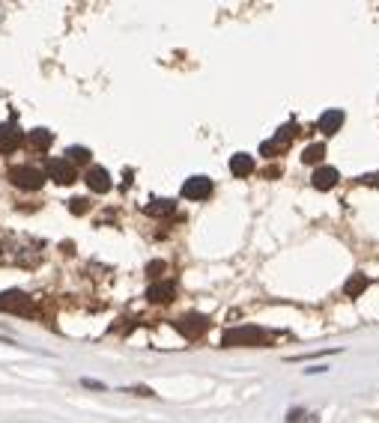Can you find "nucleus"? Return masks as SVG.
Returning <instances> with one entry per match:
<instances>
[{"label": "nucleus", "instance_id": "nucleus-1", "mask_svg": "<svg viewBox=\"0 0 379 423\" xmlns=\"http://www.w3.org/2000/svg\"><path fill=\"white\" fill-rule=\"evenodd\" d=\"M42 253H45V244L27 232H9L0 242V260L6 265H18V269H36L42 262Z\"/></svg>", "mask_w": 379, "mask_h": 423}, {"label": "nucleus", "instance_id": "nucleus-2", "mask_svg": "<svg viewBox=\"0 0 379 423\" xmlns=\"http://www.w3.org/2000/svg\"><path fill=\"white\" fill-rule=\"evenodd\" d=\"M269 334L257 325H239V328H230L224 331L221 337V346H269Z\"/></svg>", "mask_w": 379, "mask_h": 423}, {"label": "nucleus", "instance_id": "nucleus-3", "mask_svg": "<svg viewBox=\"0 0 379 423\" xmlns=\"http://www.w3.org/2000/svg\"><path fill=\"white\" fill-rule=\"evenodd\" d=\"M9 182L21 191H39L45 185V173L39 167H30V164H18V167H9Z\"/></svg>", "mask_w": 379, "mask_h": 423}, {"label": "nucleus", "instance_id": "nucleus-4", "mask_svg": "<svg viewBox=\"0 0 379 423\" xmlns=\"http://www.w3.org/2000/svg\"><path fill=\"white\" fill-rule=\"evenodd\" d=\"M0 310L3 313H15V316H36V304L27 292L21 289H9V292L0 295Z\"/></svg>", "mask_w": 379, "mask_h": 423}, {"label": "nucleus", "instance_id": "nucleus-5", "mask_svg": "<svg viewBox=\"0 0 379 423\" xmlns=\"http://www.w3.org/2000/svg\"><path fill=\"white\" fill-rule=\"evenodd\" d=\"M296 135H299V126L296 122H287V126H281L278 128V135L272 138V140H266L263 147H260V152H263V158H275V155H281L289 143L296 140Z\"/></svg>", "mask_w": 379, "mask_h": 423}, {"label": "nucleus", "instance_id": "nucleus-6", "mask_svg": "<svg viewBox=\"0 0 379 423\" xmlns=\"http://www.w3.org/2000/svg\"><path fill=\"white\" fill-rule=\"evenodd\" d=\"M173 328L183 334L185 340H197V337H203L206 328H209V319L206 316H200V313H188V316H180L173 322Z\"/></svg>", "mask_w": 379, "mask_h": 423}, {"label": "nucleus", "instance_id": "nucleus-7", "mask_svg": "<svg viewBox=\"0 0 379 423\" xmlns=\"http://www.w3.org/2000/svg\"><path fill=\"white\" fill-rule=\"evenodd\" d=\"M45 176H51V182H57V185H72L75 182V167L66 158H51L45 164Z\"/></svg>", "mask_w": 379, "mask_h": 423}, {"label": "nucleus", "instance_id": "nucleus-8", "mask_svg": "<svg viewBox=\"0 0 379 423\" xmlns=\"http://www.w3.org/2000/svg\"><path fill=\"white\" fill-rule=\"evenodd\" d=\"M209 194H213V179H209V176H192V179H185V185H183L185 200H209Z\"/></svg>", "mask_w": 379, "mask_h": 423}, {"label": "nucleus", "instance_id": "nucleus-9", "mask_svg": "<svg viewBox=\"0 0 379 423\" xmlns=\"http://www.w3.org/2000/svg\"><path fill=\"white\" fill-rule=\"evenodd\" d=\"M147 298H150V304H171L176 298V286L171 281H159L147 289Z\"/></svg>", "mask_w": 379, "mask_h": 423}, {"label": "nucleus", "instance_id": "nucleus-10", "mask_svg": "<svg viewBox=\"0 0 379 423\" xmlns=\"http://www.w3.org/2000/svg\"><path fill=\"white\" fill-rule=\"evenodd\" d=\"M84 182H87V188H90V191H96V194H108V191H110V176H108L105 167H90V170H87V176H84Z\"/></svg>", "mask_w": 379, "mask_h": 423}, {"label": "nucleus", "instance_id": "nucleus-11", "mask_svg": "<svg viewBox=\"0 0 379 423\" xmlns=\"http://www.w3.org/2000/svg\"><path fill=\"white\" fill-rule=\"evenodd\" d=\"M21 147V131L15 126H0V152L13 155Z\"/></svg>", "mask_w": 379, "mask_h": 423}, {"label": "nucleus", "instance_id": "nucleus-12", "mask_svg": "<svg viewBox=\"0 0 379 423\" xmlns=\"http://www.w3.org/2000/svg\"><path fill=\"white\" fill-rule=\"evenodd\" d=\"M338 179H341V176H338L334 167H317V173H314V179H310V182H314L317 191H331V188L338 185Z\"/></svg>", "mask_w": 379, "mask_h": 423}, {"label": "nucleus", "instance_id": "nucleus-13", "mask_svg": "<svg viewBox=\"0 0 379 423\" xmlns=\"http://www.w3.org/2000/svg\"><path fill=\"white\" fill-rule=\"evenodd\" d=\"M143 212H147L150 218H167V215H173V212H176V203H173V200H167V197H159V200H150V203L143 206Z\"/></svg>", "mask_w": 379, "mask_h": 423}, {"label": "nucleus", "instance_id": "nucleus-14", "mask_svg": "<svg viewBox=\"0 0 379 423\" xmlns=\"http://www.w3.org/2000/svg\"><path fill=\"white\" fill-rule=\"evenodd\" d=\"M51 143H54V135H51L48 128H33L30 135H27V147H30L33 152H45Z\"/></svg>", "mask_w": 379, "mask_h": 423}, {"label": "nucleus", "instance_id": "nucleus-15", "mask_svg": "<svg viewBox=\"0 0 379 423\" xmlns=\"http://www.w3.org/2000/svg\"><path fill=\"white\" fill-rule=\"evenodd\" d=\"M343 126V110H326V114L320 117V131L322 135H338Z\"/></svg>", "mask_w": 379, "mask_h": 423}, {"label": "nucleus", "instance_id": "nucleus-16", "mask_svg": "<svg viewBox=\"0 0 379 423\" xmlns=\"http://www.w3.org/2000/svg\"><path fill=\"white\" fill-rule=\"evenodd\" d=\"M230 173L239 176V179L251 176V173H254V158H251V155H245V152L233 155V158H230Z\"/></svg>", "mask_w": 379, "mask_h": 423}, {"label": "nucleus", "instance_id": "nucleus-17", "mask_svg": "<svg viewBox=\"0 0 379 423\" xmlns=\"http://www.w3.org/2000/svg\"><path fill=\"white\" fill-rule=\"evenodd\" d=\"M367 283H371V281H367V277L359 272V274H352L350 281H347V286H343V292H347L350 298H359V295L364 292V289H367Z\"/></svg>", "mask_w": 379, "mask_h": 423}, {"label": "nucleus", "instance_id": "nucleus-18", "mask_svg": "<svg viewBox=\"0 0 379 423\" xmlns=\"http://www.w3.org/2000/svg\"><path fill=\"white\" fill-rule=\"evenodd\" d=\"M66 161L69 164H90V149L87 147H69L66 149Z\"/></svg>", "mask_w": 379, "mask_h": 423}, {"label": "nucleus", "instance_id": "nucleus-19", "mask_svg": "<svg viewBox=\"0 0 379 423\" xmlns=\"http://www.w3.org/2000/svg\"><path fill=\"white\" fill-rule=\"evenodd\" d=\"M322 158H326V147H322V143H310V147L302 152V161L305 164H320Z\"/></svg>", "mask_w": 379, "mask_h": 423}, {"label": "nucleus", "instance_id": "nucleus-20", "mask_svg": "<svg viewBox=\"0 0 379 423\" xmlns=\"http://www.w3.org/2000/svg\"><path fill=\"white\" fill-rule=\"evenodd\" d=\"M87 209H90V200H84V197H72L69 200V212H72V215H84Z\"/></svg>", "mask_w": 379, "mask_h": 423}, {"label": "nucleus", "instance_id": "nucleus-21", "mask_svg": "<svg viewBox=\"0 0 379 423\" xmlns=\"http://www.w3.org/2000/svg\"><path fill=\"white\" fill-rule=\"evenodd\" d=\"M164 269H167V265H164L162 260H155V262H150V265H147V274H150V277H162V274H164Z\"/></svg>", "mask_w": 379, "mask_h": 423}, {"label": "nucleus", "instance_id": "nucleus-22", "mask_svg": "<svg viewBox=\"0 0 379 423\" xmlns=\"http://www.w3.org/2000/svg\"><path fill=\"white\" fill-rule=\"evenodd\" d=\"M278 173H281L278 167H266V179H278Z\"/></svg>", "mask_w": 379, "mask_h": 423}, {"label": "nucleus", "instance_id": "nucleus-23", "mask_svg": "<svg viewBox=\"0 0 379 423\" xmlns=\"http://www.w3.org/2000/svg\"><path fill=\"white\" fill-rule=\"evenodd\" d=\"M364 182H371V185H379V173H373V176H367Z\"/></svg>", "mask_w": 379, "mask_h": 423}]
</instances>
